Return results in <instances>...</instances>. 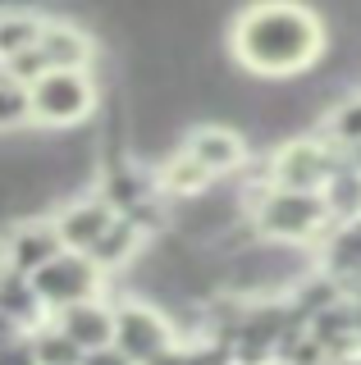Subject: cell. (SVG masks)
Returning a JSON list of instances; mask_svg holds the SVG:
<instances>
[{"label": "cell", "instance_id": "14", "mask_svg": "<svg viewBox=\"0 0 361 365\" xmlns=\"http://www.w3.org/2000/svg\"><path fill=\"white\" fill-rule=\"evenodd\" d=\"M320 197H325L330 220H357L361 215V169H352L343 160V165L334 169V178L320 187Z\"/></svg>", "mask_w": 361, "mask_h": 365}, {"label": "cell", "instance_id": "4", "mask_svg": "<svg viewBox=\"0 0 361 365\" xmlns=\"http://www.w3.org/2000/svg\"><path fill=\"white\" fill-rule=\"evenodd\" d=\"M28 101H32V114H37L41 123L69 128V123L92 114L96 96H92V83H87L83 68H51V73H41L37 83H32Z\"/></svg>", "mask_w": 361, "mask_h": 365}, {"label": "cell", "instance_id": "3", "mask_svg": "<svg viewBox=\"0 0 361 365\" xmlns=\"http://www.w3.org/2000/svg\"><path fill=\"white\" fill-rule=\"evenodd\" d=\"M343 165V151L325 133L315 137H288L284 146H275L265 165V182L275 187H298V192H320L334 178V169Z\"/></svg>", "mask_w": 361, "mask_h": 365}, {"label": "cell", "instance_id": "5", "mask_svg": "<svg viewBox=\"0 0 361 365\" xmlns=\"http://www.w3.org/2000/svg\"><path fill=\"white\" fill-rule=\"evenodd\" d=\"M32 292L37 302H51V306H73V302H87L96 292V265L92 256H51L41 269H32Z\"/></svg>", "mask_w": 361, "mask_h": 365}, {"label": "cell", "instance_id": "11", "mask_svg": "<svg viewBox=\"0 0 361 365\" xmlns=\"http://www.w3.org/2000/svg\"><path fill=\"white\" fill-rule=\"evenodd\" d=\"M60 329H64V334H69L83 351H96V347H110V338H115V315H110L106 306L73 302V306H64Z\"/></svg>", "mask_w": 361, "mask_h": 365}, {"label": "cell", "instance_id": "23", "mask_svg": "<svg viewBox=\"0 0 361 365\" xmlns=\"http://www.w3.org/2000/svg\"><path fill=\"white\" fill-rule=\"evenodd\" d=\"M357 302H361V297H357Z\"/></svg>", "mask_w": 361, "mask_h": 365}, {"label": "cell", "instance_id": "20", "mask_svg": "<svg viewBox=\"0 0 361 365\" xmlns=\"http://www.w3.org/2000/svg\"><path fill=\"white\" fill-rule=\"evenodd\" d=\"M146 197V182H142V174H110L106 178V205L110 210H128V205H138Z\"/></svg>", "mask_w": 361, "mask_h": 365}, {"label": "cell", "instance_id": "2", "mask_svg": "<svg viewBox=\"0 0 361 365\" xmlns=\"http://www.w3.org/2000/svg\"><path fill=\"white\" fill-rule=\"evenodd\" d=\"M247 224L265 242H288V247H315L330 233V210L320 192H298V187H275L261 182V192L247 205Z\"/></svg>", "mask_w": 361, "mask_h": 365}, {"label": "cell", "instance_id": "10", "mask_svg": "<svg viewBox=\"0 0 361 365\" xmlns=\"http://www.w3.org/2000/svg\"><path fill=\"white\" fill-rule=\"evenodd\" d=\"M110 224H115V210H110L106 201H78V205H64V215H60V224H55V233H60L64 247L87 251Z\"/></svg>", "mask_w": 361, "mask_h": 365}, {"label": "cell", "instance_id": "7", "mask_svg": "<svg viewBox=\"0 0 361 365\" xmlns=\"http://www.w3.org/2000/svg\"><path fill=\"white\" fill-rule=\"evenodd\" d=\"M169 338H174L169 334V319L161 311H151V306H123L115 315V342L133 365H146V361L165 356Z\"/></svg>", "mask_w": 361, "mask_h": 365}, {"label": "cell", "instance_id": "16", "mask_svg": "<svg viewBox=\"0 0 361 365\" xmlns=\"http://www.w3.org/2000/svg\"><path fill=\"white\" fill-rule=\"evenodd\" d=\"M161 182H165V192H174V197H201V192L210 187V174L188 151H174L169 165L161 169Z\"/></svg>", "mask_w": 361, "mask_h": 365}, {"label": "cell", "instance_id": "17", "mask_svg": "<svg viewBox=\"0 0 361 365\" xmlns=\"http://www.w3.org/2000/svg\"><path fill=\"white\" fill-rule=\"evenodd\" d=\"M41 28L46 23H37L32 14H0V60H14V55L32 51Z\"/></svg>", "mask_w": 361, "mask_h": 365}, {"label": "cell", "instance_id": "1", "mask_svg": "<svg viewBox=\"0 0 361 365\" xmlns=\"http://www.w3.org/2000/svg\"><path fill=\"white\" fill-rule=\"evenodd\" d=\"M229 51L243 73L265 83H293L325 60L330 28L307 0H252L229 28Z\"/></svg>", "mask_w": 361, "mask_h": 365}, {"label": "cell", "instance_id": "18", "mask_svg": "<svg viewBox=\"0 0 361 365\" xmlns=\"http://www.w3.org/2000/svg\"><path fill=\"white\" fill-rule=\"evenodd\" d=\"M32 351H37V365H83V347H78L64 329L41 334L37 342H32Z\"/></svg>", "mask_w": 361, "mask_h": 365}, {"label": "cell", "instance_id": "9", "mask_svg": "<svg viewBox=\"0 0 361 365\" xmlns=\"http://www.w3.org/2000/svg\"><path fill=\"white\" fill-rule=\"evenodd\" d=\"M32 51H37L41 68L51 73V68H83L87 55H92V41H87V32L69 28V23H51V28H41Z\"/></svg>", "mask_w": 361, "mask_h": 365}, {"label": "cell", "instance_id": "8", "mask_svg": "<svg viewBox=\"0 0 361 365\" xmlns=\"http://www.w3.org/2000/svg\"><path fill=\"white\" fill-rule=\"evenodd\" d=\"M183 151L193 155L210 178H220V174H233L247 160V142H243V133L224 128V123H206V128H197L183 142Z\"/></svg>", "mask_w": 361, "mask_h": 365}, {"label": "cell", "instance_id": "19", "mask_svg": "<svg viewBox=\"0 0 361 365\" xmlns=\"http://www.w3.org/2000/svg\"><path fill=\"white\" fill-rule=\"evenodd\" d=\"M28 114H32L28 91L19 87V78L0 73V133H14L19 123H28Z\"/></svg>", "mask_w": 361, "mask_h": 365}, {"label": "cell", "instance_id": "6", "mask_svg": "<svg viewBox=\"0 0 361 365\" xmlns=\"http://www.w3.org/2000/svg\"><path fill=\"white\" fill-rule=\"evenodd\" d=\"M315 265L334 274V283L343 288L347 302H357L361 297V215L330 224V233L315 242Z\"/></svg>", "mask_w": 361, "mask_h": 365}, {"label": "cell", "instance_id": "21", "mask_svg": "<svg viewBox=\"0 0 361 365\" xmlns=\"http://www.w3.org/2000/svg\"><path fill=\"white\" fill-rule=\"evenodd\" d=\"M37 306V292H32V283H24L19 274H9V279H0V315H24Z\"/></svg>", "mask_w": 361, "mask_h": 365}, {"label": "cell", "instance_id": "13", "mask_svg": "<svg viewBox=\"0 0 361 365\" xmlns=\"http://www.w3.org/2000/svg\"><path fill=\"white\" fill-rule=\"evenodd\" d=\"M138 247H142V228L123 215V220H115L92 247H87V256H92L96 269H110V265H123L128 256H138Z\"/></svg>", "mask_w": 361, "mask_h": 365}, {"label": "cell", "instance_id": "22", "mask_svg": "<svg viewBox=\"0 0 361 365\" xmlns=\"http://www.w3.org/2000/svg\"><path fill=\"white\" fill-rule=\"evenodd\" d=\"M0 365H37V351H32V342H5L0 347Z\"/></svg>", "mask_w": 361, "mask_h": 365}, {"label": "cell", "instance_id": "15", "mask_svg": "<svg viewBox=\"0 0 361 365\" xmlns=\"http://www.w3.org/2000/svg\"><path fill=\"white\" fill-rule=\"evenodd\" d=\"M338 151H347V146H361V91H347V96H338L330 110H325V128H320Z\"/></svg>", "mask_w": 361, "mask_h": 365}, {"label": "cell", "instance_id": "12", "mask_svg": "<svg viewBox=\"0 0 361 365\" xmlns=\"http://www.w3.org/2000/svg\"><path fill=\"white\" fill-rule=\"evenodd\" d=\"M60 233L46 224H24L14 237H9V260H14V269L19 274H32V269H41L51 256H60Z\"/></svg>", "mask_w": 361, "mask_h": 365}]
</instances>
